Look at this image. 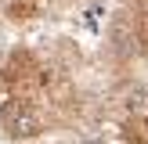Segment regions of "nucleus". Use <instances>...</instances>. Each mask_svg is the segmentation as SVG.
Returning <instances> with one entry per match:
<instances>
[{"label":"nucleus","mask_w":148,"mask_h":144,"mask_svg":"<svg viewBox=\"0 0 148 144\" xmlns=\"http://www.w3.org/2000/svg\"><path fill=\"white\" fill-rule=\"evenodd\" d=\"M123 141L127 144H148V115H130L123 119Z\"/></svg>","instance_id":"f257e3e1"},{"label":"nucleus","mask_w":148,"mask_h":144,"mask_svg":"<svg viewBox=\"0 0 148 144\" xmlns=\"http://www.w3.org/2000/svg\"><path fill=\"white\" fill-rule=\"evenodd\" d=\"M43 11V0H11L7 4V18L11 22H29Z\"/></svg>","instance_id":"f03ea898"},{"label":"nucleus","mask_w":148,"mask_h":144,"mask_svg":"<svg viewBox=\"0 0 148 144\" xmlns=\"http://www.w3.org/2000/svg\"><path fill=\"white\" fill-rule=\"evenodd\" d=\"M127 7H148V0H123Z\"/></svg>","instance_id":"7ed1b4c3"}]
</instances>
